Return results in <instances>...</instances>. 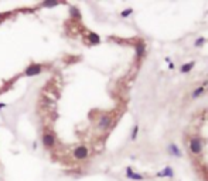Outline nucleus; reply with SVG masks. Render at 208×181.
<instances>
[{
  "instance_id": "nucleus-9",
  "label": "nucleus",
  "mask_w": 208,
  "mask_h": 181,
  "mask_svg": "<svg viewBox=\"0 0 208 181\" xmlns=\"http://www.w3.org/2000/svg\"><path fill=\"white\" fill-rule=\"evenodd\" d=\"M168 150H170V153H172L173 156L181 157V152L179 150V147H177L175 144H170V146H168Z\"/></svg>"
},
{
  "instance_id": "nucleus-5",
  "label": "nucleus",
  "mask_w": 208,
  "mask_h": 181,
  "mask_svg": "<svg viewBox=\"0 0 208 181\" xmlns=\"http://www.w3.org/2000/svg\"><path fill=\"white\" fill-rule=\"evenodd\" d=\"M110 125H112V118L108 115H102L101 118H99L98 120V128L102 129V130H105V129H109Z\"/></svg>"
},
{
  "instance_id": "nucleus-12",
  "label": "nucleus",
  "mask_w": 208,
  "mask_h": 181,
  "mask_svg": "<svg viewBox=\"0 0 208 181\" xmlns=\"http://www.w3.org/2000/svg\"><path fill=\"white\" fill-rule=\"evenodd\" d=\"M136 54H137V58H142L143 54H144V45L139 44L137 47H136Z\"/></svg>"
},
{
  "instance_id": "nucleus-4",
  "label": "nucleus",
  "mask_w": 208,
  "mask_h": 181,
  "mask_svg": "<svg viewBox=\"0 0 208 181\" xmlns=\"http://www.w3.org/2000/svg\"><path fill=\"white\" fill-rule=\"evenodd\" d=\"M190 150H191L192 154H200L203 152V144H201L200 139H197V137H192L190 140Z\"/></svg>"
},
{
  "instance_id": "nucleus-8",
  "label": "nucleus",
  "mask_w": 208,
  "mask_h": 181,
  "mask_svg": "<svg viewBox=\"0 0 208 181\" xmlns=\"http://www.w3.org/2000/svg\"><path fill=\"white\" fill-rule=\"evenodd\" d=\"M88 40H89L92 44H99V41H101L99 36H98V34H95V33H89V34H88Z\"/></svg>"
},
{
  "instance_id": "nucleus-13",
  "label": "nucleus",
  "mask_w": 208,
  "mask_h": 181,
  "mask_svg": "<svg viewBox=\"0 0 208 181\" xmlns=\"http://www.w3.org/2000/svg\"><path fill=\"white\" fill-rule=\"evenodd\" d=\"M204 94V87H200V88H197L196 90H194V92H192V98H198V96H200V95H203Z\"/></svg>"
},
{
  "instance_id": "nucleus-16",
  "label": "nucleus",
  "mask_w": 208,
  "mask_h": 181,
  "mask_svg": "<svg viewBox=\"0 0 208 181\" xmlns=\"http://www.w3.org/2000/svg\"><path fill=\"white\" fill-rule=\"evenodd\" d=\"M71 12H72V16L74 17H81V14H79V12H78V9H75V7H71Z\"/></svg>"
},
{
  "instance_id": "nucleus-6",
  "label": "nucleus",
  "mask_w": 208,
  "mask_h": 181,
  "mask_svg": "<svg viewBox=\"0 0 208 181\" xmlns=\"http://www.w3.org/2000/svg\"><path fill=\"white\" fill-rule=\"evenodd\" d=\"M126 177L130 178V180H144V177H143L142 174L133 173V170H132L130 167H127V169H126Z\"/></svg>"
},
{
  "instance_id": "nucleus-10",
  "label": "nucleus",
  "mask_w": 208,
  "mask_h": 181,
  "mask_svg": "<svg viewBox=\"0 0 208 181\" xmlns=\"http://www.w3.org/2000/svg\"><path fill=\"white\" fill-rule=\"evenodd\" d=\"M194 65H196V62H194V61H191L190 64H184V65L181 67V72H183V74H185V72H190V71L194 68Z\"/></svg>"
},
{
  "instance_id": "nucleus-11",
  "label": "nucleus",
  "mask_w": 208,
  "mask_h": 181,
  "mask_svg": "<svg viewBox=\"0 0 208 181\" xmlns=\"http://www.w3.org/2000/svg\"><path fill=\"white\" fill-rule=\"evenodd\" d=\"M60 2L58 0H47V2H43V7H54V6H58Z\"/></svg>"
},
{
  "instance_id": "nucleus-15",
  "label": "nucleus",
  "mask_w": 208,
  "mask_h": 181,
  "mask_svg": "<svg viewBox=\"0 0 208 181\" xmlns=\"http://www.w3.org/2000/svg\"><path fill=\"white\" fill-rule=\"evenodd\" d=\"M204 43H205V38L201 37V38H197L196 43H194V45H196V47H201V45L204 44Z\"/></svg>"
},
{
  "instance_id": "nucleus-3",
  "label": "nucleus",
  "mask_w": 208,
  "mask_h": 181,
  "mask_svg": "<svg viewBox=\"0 0 208 181\" xmlns=\"http://www.w3.org/2000/svg\"><path fill=\"white\" fill-rule=\"evenodd\" d=\"M43 72V67L40 64H31L26 68L24 71V75L26 77H34V75H38Z\"/></svg>"
},
{
  "instance_id": "nucleus-7",
  "label": "nucleus",
  "mask_w": 208,
  "mask_h": 181,
  "mask_svg": "<svg viewBox=\"0 0 208 181\" xmlns=\"http://www.w3.org/2000/svg\"><path fill=\"white\" fill-rule=\"evenodd\" d=\"M173 176H174V171H173L172 167H166L160 173H157V177H173Z\"/></svg>"
},
{
  "instance_id": "nucleus-14",
  "label": "nucleus",
  "mask_w": 208,
  "mask_h": 181,
  "mask_svg": "<svg viewBox=\"0 0 208 181\" xmlns=\"http://www.w3.org/2000/svg\"><path fill=\"white\" fill-rule=\"evenodd\" d=\"M132 13H133V9L129 7V9H126V10H123V12L120 13V16H122V17H127L129 14H132Z\"/></svg>"
},
{
  "instance_id": "nucleus-1",
  "label": "nucleus",
  "mask_w": 208,
  "mask_h": 181,
  "mask_svg": "<svg viewBox=\"0 0 208 181\" xmlns=\"http://www.w3.org/2000/svg\"><path fill=\"white\" fill-rule=\"evenodd\" d=\"M41 140H43V144H44L45 149H53L54 144H55V135L53 132H50V130H45L43 133Z\"/></svg>"
},
{
  "instance_id": "nucleus-2",
  "label": "nucleus",
  "mask_w": 208,
  "mask_h": 181,
  "mask_svg": "<svg viewBox=\"0 0 208 181\" xmlns=\"http://www.w3.org/2000/svg\"><path fill=\"white\" fill-rule=\"evenodd\" d=\"M74 157L77 159V160H84V159H86L88 157V154H89V150H88V147L86 146H77V147L74 149Z\"/></svg>"
},
{
  "instance_id": "nucleus-19",
  "label": "nucleus",
  "mask_w": 208,
  "mask_h": 181,
  "mask_svg": "<svg viewBox=\"0 0 208 181\" xmlns=\"http://www.w3.org/2000/svg\"><path fill=\"white\" fill-rule=\"evenodd\" d=\"M3 108H6V103H2V102H0V109H3Z\"/></svg>"
},
{
  "instance_id": "nucleus-17",
  "label": "nucleus",
  "mask_w": 208,
  "mask_h": 181,
  "mask_svg": "<svg viewBox=\"0 0 208 181\" xmlns=\"http://www.w3.org/2000/svg\"><path fill=\"white\" fill-rule=\"evenodd\" d=\"M137 132H139V126H135V128H133V133H132V140H136Z\"/></svg>"
},
{
  "instance_id": "nucleus-18",
  "label": "nucleus",
  "mask_w": 208,
  "mask_h": 181,
  "mask_svg": "<svg viewBox=\"0 0 208 181\" xmlns=\"http://www.w3.org/2000/svg\"><path fill=\"white\" fill-rule=\"evenodd\" d=\"M6 17H7V14H0V23H2V21H3Z\"/></svg>"
}]
</instances>
